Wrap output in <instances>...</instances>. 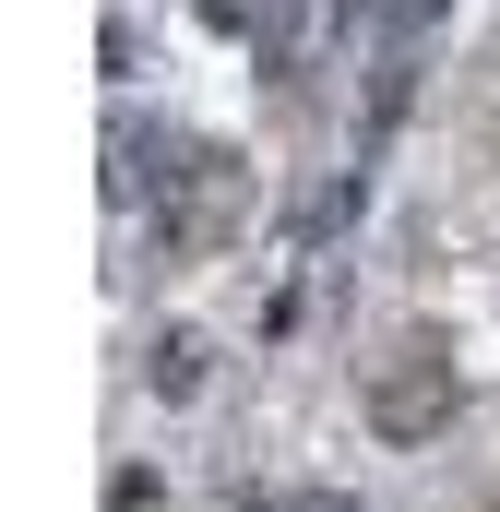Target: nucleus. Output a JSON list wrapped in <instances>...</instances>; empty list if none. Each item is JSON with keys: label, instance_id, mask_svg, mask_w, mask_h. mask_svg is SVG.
<instances>
[{"label": "nucleus", "instance_id": "1", "mask_svg": "<svg viewBox=\"0 0 500 512\" xmlns=\"http://www.w3.org/2000/svg\"><path fill=\"white\" fill-rule=\"evenodd\" d=\"M191 358H203V346H191V334H167V346H155V393H191Z\"/></svg>", "mask_w": 500, "mask_h": 512}]
</instances>
